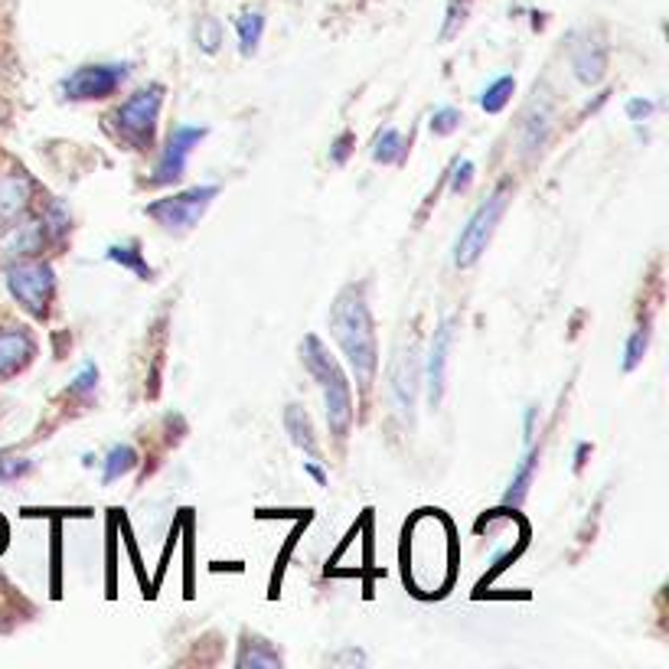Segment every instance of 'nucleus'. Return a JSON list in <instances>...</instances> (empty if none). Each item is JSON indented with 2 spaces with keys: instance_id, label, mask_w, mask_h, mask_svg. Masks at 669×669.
I'll list each match as a JSON object with an SVG mask.
<instances>
[{
  "instance_id": "nucleus-1",
  "label": "nucleus",
  "mask_w": 669,
  "mask_h": 669,
  "mask_svg": "<svg viewBox=\"0 0 669 669\" xmlns=\"http://www.w3.org/2000/svg\"><path fill=\"white\" fill-rule=\"evenodd\" d=\"M454 575V526L441 510H421L405 526V581L418 594H444Z\"/></svg>"
},
{
  "instance_id": "nucleus-2",
  "label": "nucleus",
  "mask_w": 669,
  "mask_h": 669,
  "mask_svg": "<svg viewBox=\"0 0 669 669\" xmlns=\"http://www.w3.org/2000/svg\"><path fill=\"white\" fill-rule=\"evenodd\" d=\"M330 333L346 356V366H350L359 389L369 392L379 369V343L363 284H350L337 294V301L330 307Z\"/></svg>"
},
{
  "instance_id": "nucleus-3",
  "label": "nucleus",
  "mask_w": 669,
  "mask_h": 669,
  "mask_svg": "<svg viewBox=\"0 0 669 669\" xmlns=\"http://www.w3.org/2000/svg\"><path fill=\"white\" fill-rule=\"evenodd\" d=\"M301 363L307 366V373L317 379L320 392H324L330 435L337 441H346L350 438L356 412H353V389H350V382H346L343 366L337 363V356L327 350V343L314 337V333L304 337V343H301Z\"/></svg>"
},
{
  "instance_id": "nucleus-4",
  "label": "nucleus",
  "mask_w": 669,
  "mask_h": 669,
  "mask_svg": "<svg viewBox=\"0 0 669 669\" xmlns=\"http://www.w3.org/2000/svg\"><path fill=\"white\" fill-rule=\"evenodd\" d=\"M164 105V85H147V89L134 92L128 102H121L108 115V125L125 141L131 151H151L154 147V131H157V115Z\"/></svg>"
},
{
  "instance_id": "nucleus-5",
  "label": "nucleus",
  "mask_w": 669,
  "mask_h": 669,
  "mask_svg": "<svg viewBox=\"0 0 669 669\" xmlns=\"http://www.w3.org/2000/svg\"><path fill=\"white\" fill-rule=\"evenodd\" d=\"M506 206H510V183H500V187L474 209V216L467 219V226L461 229V235H457V245H454L457 268H470L480 262V255L487 252L493 232L500 226Z\"/></svg>"
},
{
  "instance_id": "nucleus-6",
  "label": "nucleus",
  "mask_w": 669,
  "mask_h": 669,
  "mask_svg": "<svg viewBox=\"0 0 669 669\" xmlns=\"http://www.w3.org/2000/svg\"><path fill=\"white\" fill-rule=\"evenodd\" d=\"M216 196H219V187H213V183H209V187H190L183 193H173V196H164V200L151 203L144 213L151 216L164 232L183 235L193 226H200L203 213L213 206Z\"/></svg>"
},
{
  "instance_id": "nucleus-7",
  "label": "nucleus",
  "mask_w": 669,
  "mask_h": 669,
  "mask_svg": "<svg viewBox=\"0 0 669 669\" xmlns=\"http://www.w3.org/2000/svg\"><path fill=\"white\" fill-rule=\"evenodd\" d=\"M7 288L14 301L33 317H46L56 294V271L46 262H14L7 268Z\"/></svg>"
},
{
  "instance_id": "nucleus-8",
  "label": "nucleus",
  "mask_w": 669,
  "mask_h": 669,
  "mask_svg": "<svg viewBox=\"0 0 669 669\" xmlns=\"http://www.w3.org/2000/svg\"><path fill=\"white\" fill-rule=\"evenodd\" d=\"M128 79L125 63H98V66H82L72 76L59 82V92L72 102H98L121 89V82Z\"/></svg>"
},
{
  "instance_id": "nucleus-9",
  "label": "nucleus",
  "mask_w": 669,
  "mask_h": 669,
  "mask_svg": "<svg viewBox=\"0 0 669 669\" xmlns=\"http://www.w3.org/2000/svg\"><path fill=\"white\" fill-rule=\"evenodd\" d=\"M206 128H190V125H177L170 131L167 138V147L164 154H160L157 167H154V177L147 180L151 187H167V183H177L183 173H187V160L193 154V147L206 138Z\"/></svg>"
},
{
  "instance_id": "nucleus-10",
  "label": "nucleus",
  "mask_w": 669,
  "mask_h": 669,
  "mask_svg": "<svg viewBox=\"0 0 669 669\" xmlns=\"http://www.w3.org/2000/svg\"><path fill=\"white\" fill-rule=\"evenodd\" d=\"M418 346L408 343L399 350V356L392 359L389 369V392L395 415L402 418V425H412L415 418V395H418Z\"/></svg>"
},
{
  "instance_id": "nucleus-11",
  "label": "nucleus",
  "mask_w": 669,
  "mask_h": 669,
  "mask_svg": "<svg viewBox=\"0 0 669 669\" xmlns=\"http://www.w3.org/2000/svg\"><path fill=\"white\" fill-rule=\"evenodd\" d=\"M454 330H457V320L444 317L435 330V337H431L425 386H428V405L435 408V412L444 402V389H448V359H451V346H454Z\"/></svg>"
},
{
  "instance_id": "nucleus-12",
  "label": "nucleus",
  "mask_w": 669,
  "mask_h": 669,
  "mask_svg": "<svg viewBox=\"0 0 669 669\" xmlns=\"http://www.w3.org/2000/svg\"><path fill=\"white\" fill-rule=\"evenodd\" d=\"M46 222L43 219H20L10 222L7 232L0 235V262L14 265V262H27V258H36L46 245Z\"/></svg>"
},
{
  "instance_id": "nucleus-13",
  "label": "nucleus",
  "mask_w": 669,
  "mask_h": 669,
  "mask_svg": "<svg viewBox=\"0 0 669 669\" xmlns=\"http://www.w3.org/2000/svg\"><path fill=\"white\" fill-rule=\"evenodd\" d=\"M30 200H33V180L27 173L20 170L4 173L0 177V226L17 222L30 209Z\"/></svg>"
},
{
  "instance_id": "nucleus-14",
  "label": "nucleus",
  "mask_w": 669,
  "mask_h": 669,
  "mask_svg": "<svg viewBox=\"0 0 669 669\" xmlns=\"http://www.w3.org/2000/svg\"><path fill=\"white\" fill-rule=\"evenodd\" d=\"M572 69L581 85H598L607 72V49L601 40H581L572 53Z\"/></svg>"
},
{
  "instance_id": "nucleus-15",
  "label": "nucleus",
  "mask_w": 669,
  "mask_h": 669,
  "mask_svg": "<svg viewBox=\"0 0 669 669\" xmlns=\"http://www.w3.org/2000/svg\"><path fill=\"white\" fill-rule=\"evenodd\" d=\"M36 343L30 333L23 330H4L0 333V379L14 376L17 369H23L33 359Z\"/></svg>"
},
{
  "instance_id": "nucleus-16",
  "label": "nucleus",
  "mask_w": 669,
  "mask_h": 669,
  "mask_svg": "<svg viewBox=\"0 0 669 669\" xmlns=\"http://www.w3.org/2000/svg\"><path fill=\"white\" fill-rule=\"evenodd\" d=\"M284 660H281V653L271 647L268 640H262V637H249L245 634L242 637V647H239V656H235V666L239 669H275V666H281Z\"/></svg>"
},
{
  "instance_id": "nucleus-17",
  "label": "nucleus",
  "mask_w": 669,
  "mask_h": 669,
  "mask_svg": "<svg viewBox=\"0 0 669 669\" xmlns=\"http://www.w3.org/2000/svg\"><path fill=\"white\" fill-rule=\"evenodd\" d=\"M536 470H539V448H529V454L519 461V467H516V474H513V480H510V487H506V493H503V506L506 510H519V506L526 503V497H529V487H532V477H536Z\"/></svg>"
},
{
  "instance_id": "nucleus-18",
  "label": "nucleus",
  "mask_w": 669,
  "mask_h": 669,
  "mask_svg": "<svg viewBox=\"0 0 669 669\" xmlns=\"http://www.w3.org/2000/svg\"><path fill=\"white\" fill-rule=\"evenodd\" d=\"M284 431H288L291 441H294L301 451L317 454V438H314L311 415H307L301 405H288V408H284Z\"/></svg>"
},
{
  "instance_id": "nucleus-19",
  "label": "nucleus",
  "mask_w": 669,
  "mask_h": 669,
  "mask_svg": "<svg viewBox=\"0 0 669 669\" xmlns=\"http://www.w3.org/2000/svg\"><path fill=\"white\" fill-rule=\"evenodd\" d=\"M549 131H552V111L549 108H532L526 115V125H523V147L529 154H536L549 141Z\"/></svg>"
},
{
  "instance_id": "nucleus-20",
  "label": "nucleus",
  "mask_w": 669,
  "mask_h": 669,
  "mask_svg": "<svg viewBox=\"0 0 669 669\" xmlns=\"http://www.w3.org/2000/svg\"><path fill=\"white\" fill-rule=\"evenodd\" d=\"M105 258L108 262H115V265H121V268H128V271H134L141 281H151L154 278V268L144 262V255H141V245L138 242H125V245H111V249L105 252Z\"/></svg>"
},
{
  "instance_id": "nucleus-21",
  "label": "nucleus",
  "mask_w": 669,
  "mask_h": 669,
  "mask_svg": "<svg viewBox=\"0 0 669 669\" xmlns=\"http://www.w3.org/2000/svg\"><path fill=\"white\" fill-rule=\"evenodd\" d=\"M405 154H408V144H405V138H402V131H399V128L379 131V138H376V144H373V160H376V164H382V167L402 164Z\"/></svg>"
},
{
  "instance_id": "nucleus-22",
  "label": "nucleus",
  "mask_w": 669,
  "mask_h": 669,
  "mask_svg": "<svg viewBox=\"0 0 669 669\" xmlns=\"http://www.w3.org/2000/svg\"><path fill=\"white\" fill-rule=\"evenodd\" d=\"M235 33H239V53L255 56V49L265 33V17L258 14V10H245V14H239V20H235Z\"/></svg>"
},
{
  "instance_id": "nucleus-23",
  "label": "nucleus",
  "mask_w": 669,
  "mask_h": 669,
  "mask_svg": "<svg viewBox=\"0 0 669 669\" xmlns=\"http://www.w3.org/2000/svg\"><path fill=\"white\" fill-rule=\"evenodd\" d=\"M134 467H138V451H134L131 444H115V448H111L108 457H105V474H102V480L105 483H115L121 477H128Z\"/></svg>"
},
{
  "instance_id": "nucleus-24",
  "label": "nucleus",
  "mask_w": 669,
  "mask_h": 669,
  "mask_svg": "<svg viewBox=\"0 0 669 669\" xmlns=\"http://www.w3.org/2000/svg\"><path fill=\"white\" fill-rule=\"evenodd\" d=\"M647 350H650V320H640L624 343V373H634L643 363V356H647Z\"/></svg>"
},
{
  "instance_id": "nucleus-25",
  "label": "nucleus",
  "mask_w": 669,
  "mask_h": 669,
  "mask_svg": "<svg viewBox=\"0 0 669 669\" xmlns=\"http://www.w3.org/2000/svg\"><path fill=\"white\" fill-rule=\"evenodd\" d=\"M516 92V79L513 76H500L497 82L490 85V89H483L480 95V108L487 111V115H500V111L510 105V98Z\"/></svg>"
},
{
  "instance_id": "nucleus-26",
  "label": "nucleus",
  "mask_w": 669,
  "mask_h": 669,
  "mask_svg": "<svg viewBox=\"0 0 669 669\" xmlns=\"http://www.w3.org/2000/svg\"><path fill=\"white\" fill-rule=\"evenodd\" d=\"M461 121H464L461 108L444 105V108L435 111V115H431V131H435L438 138H448V134H454L457 128H461Z\"/></svg>"
},
{
  "instance_id": "nucleus-27",
  "label": "nucleus",
  "mask_w": 669,
  "mask_h": 669,
  "mask_svg": "<svg viewBox=\"0 0 669 669\" xmlns=\"http://www.w3.org/2000/svg\"><path fill=\"white\" fill-rule=\"evenodd\" d=\"M196 43H200L203 53L213 56L219 49V43H222V23L216 17H203L200 27H196Z\"/></svg>"
},
{
  "instance_id": "nucleus-28",
  "label": "nucleus",
  "mask_w": 669,
  "mask_h": 669,
  "mask_svg": "<svg viewBox=\"0 0 669 669\" xmlns=\"http://www.w3.org/2000/svg\"><path fill=\"white\" fill-rule=\"evenodd\" d=\"M474 170L477 167L470 164V160H457V164L451 167V173H448V177H451V193H457V196L467 193L470 183H474Z\"/></svg>"
},
{
  "instance_id": "nucleus-29",
  "label": "nucleus",
  "mask_w": 669,
  "mask_h": 669,
  "mask_svg": "<svg viewBox=\"0 0 669 669\" xmlns=\"http://www.w3.org/2000/svg\"><path fill=\"white\" fill-rule=\"evenodd\" d=\"M353 147H356V134L353 131H343L337 141L330 144V164H337V167H343L346 160H350V154H353Z\"/></svg>"
},
{
  "instance_id": "nucleus-30",
  "label": "nucleus",
  "mask_w": 669,
  "mask_h": 669,
  "mask_svg": "<svg viewBox=\"0 0 669 669\" xmlns=\"http://www.w3.org/2000/svg\"><path fill=\"white\" fill-rule=\"evenodd\" d=\"M95 386H98V366L85 363L79 369V376L72 379V395H89V392H95Z\"/></svg>"
},
{
  "instance_id": "nucleus-31",
  "label": "nucleus",
  "mask_w": 669,
  "mask_h": 669,
  "mask_svg": "<svg viewBox=\"0 0 669 669\" xmlns=\"http://www.w3.org/2000/svg\"><path fill=\"white\" fill-rule=\"evenodd\" d=\"M30 461H23V457H0V480H17L23 474H30Z\"/></svg>"
},
{
  "instance_id": "nucleus-32",
  "label": "nucleus",
  "mask_w": 669,
  "mask_h": 669,
  "mask_svg": "<svg viewBox=\"0 0 669 669\" xmlns=\"http://www.w3.org/2000/svg\"><path fill=\"white\" fill-rule=\"evenodd\" d=\"M461 23H464V4H461V0H451L448 23H444V30H441V40H451V36L461 30Z\"/></svg>"
},
{
  "instance_id": "nucleus-33",
  "label": "nucleus",
  "mask_w": 669,
  "mask_h": 669,
  "mask_svg": "<svg viewBox=\"0 0 669 669\" xmlns=\"http://www.w3.org/2000/svg\"><path fill=\"white\" fill-rule=\"evenodd\" d=\"M653 108L656 105L650 102V98H630V102H627V118L630 121H647L653 115Z\"/></svg>"
},
{
  "instance_id": "nucleus-34",
  "label": "nucleus",
  "mask_w": 669,
  "mask_h": 669,
  "mask_svg": "<svg viewBox=\"0 0 669 669\" xmlns=\"http://www.w3.org/2000/svg\"><path fill=\"white\" fill-rule=\"evenodd\" d=\"M340 663H353V666H366V653L356 650V647H346L343 653L330 656V666H340Z\"/></svg>"
},
{
  "instance_id": "nucleus-35",
  "label": "nucleus",
  "mask_w": 669,
  "mask_h": 669,
  "mask_svg": "<svg viewBox=\"0 0 669 669\" xmlns=\"http://www.w3.org/2000/svg\"><path fill=\"white\" fill-rule=\"evenodd\" d=\"M536 418H539V405H529L526 415H523V435H526V444H532L536 438Z\"/></svg>"
},
{
  "instance_id": "nucleus-36",
  "label": "nucleus",
  "mask_w": 669,
  "mask_h": 669,
  "mask_svg": "<svg viewBox=\"0 0 669 669\" xmlns=\"http://www.w3.org/2000/svg\"><path fill=\"white\" fill-rule=\"evenodd\" d=\"M304 470H307V474H311L317 483H320V487H327V470L320 467L317 461H304Z\"/></svg>"
},
{
  "instance_id": "nucleus-37",
  "label": "nucleus",
  "mask_w": 669,
  "mask_h": 669,
  "mask_svg": "<svg viewBox=\"0 0 669 669\" xmlns=\"http://www.w3.org/2000/svg\"><path fill=\"white\" fill-rule=\"evenodd\" d=\"M588 457H591V444L588 441H578V448H575V470L585 467Z\"/></svg>"
}]
</instances>
